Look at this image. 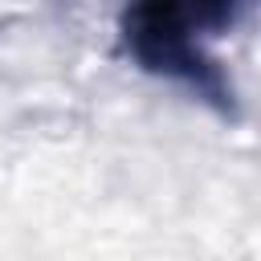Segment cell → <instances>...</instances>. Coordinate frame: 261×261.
Returning <instances> with one entry per match:
<instances>
[{"mask_svg": "<svg viewBox=\"0 0 261 261\" xmlns=\"http://www.w3.org/2000/svg\"><path fill=\"white\" fill-rule=\"evenodd\" d=\"M241 4L245 0H139L126 16V37L147 65L192 69V37L228 20Z\"/></svg>", "mask_w": 261, "mask_h": 261, "instance_id": "obj_1", "label": "cell"}]
</instances>
